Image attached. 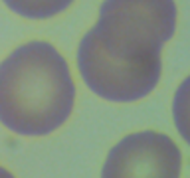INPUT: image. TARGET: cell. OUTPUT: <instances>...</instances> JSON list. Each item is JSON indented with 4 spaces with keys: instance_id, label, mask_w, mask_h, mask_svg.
Here are the masks:
<instances>
[{
    "instance_id": "cell-6",
    "label": "cell",
    "mask_w": 190,
    "mask_h": 178,
    "mask_svg": "<svg viewBox=\"0 0 190 178\" xmlns=\"http://www.w3.org/2000/svg\"><path fill=\"white\" fill-rule=\"evenodd\" d=\"M170 113L174 129L178 131L180 139L190 146V75H186L174 89Z\"/></svg>"
},
{
    "instance_id": "cell-7",
    "label": "cell",
    "mask_w": 190,
    "mask_h": 178,
    "mask_svg": "<svg viewBox=\"0 0 190 178\" xmlns=\"http://www.w3.org/2000/svg\"><path fill=\"white\" fill-rule=\"evenodd\" d=\"M0 178H16L14 174H12L8 168H4V166H0Z\"/></svg>"
},
{
    "instance_id": "cell-4",
    "label": "cell",
    "mask_w": 190,
    "mask_h": 178,
    "mask_svg": "<svg viewBox=\"0 0 190 178\" xmlns=\"http://www.w3.org/2000/svg\"><path fill=\"white\" fill-rule=\"evenodd\" d=\"M182 152L174 139L153 129L123 137L111 146L101 178H180Z\"/></svg>"
},
{
    "instance_id": "cell-1",
    "label": "cell",
    "mask_w": 190,
    "mask_h": 178,
    "mask_svg": "<svg viewBox=\"0 0 190 178\" xmlns=\"http://www.w3.org/2000/svg\"><path fill=\"white\" fill-rule=\"evenodd\" d=\"M75 107L69 63L54 44L32 40L0 61V123L20 137H46Z\"/></svg>"
},
{
    "instance_id": "cell-5",
    "label": "cell",
    "mask_w": 190,
    "mask_h": 178,
    "mask_svg": "<svg viewBox=\"0 0 190 178\" xmlns=\"http://www.w3.org/2000/svg\"><path fill=\"white\" fill-rule=\"evenodd\" d=\"M4 6L26 20H52L63 14L75 0H2Z\"/></svg>"
},
{
    "instance_id": "cell-3",
    "label": "cell",
    "mask_w": 190,
    "mask_h": 178,
    "mask_svg": "<svg viewBox=\"0 0 190 178\" xmlns=\"http://www.w3.org/2000/svg\"><path fill=\"white\" fill-rule=\"evenodd\" d=\"M77 71L85 87L109 103H135L157 89L162 75V59L123 61L107 54L91 28L79 40L75 54Z\"/></svg>"
},
{
    "instance_id": "cell-2",
    "label": "cell",
    "mask_w": 190,
    "mask_h": 178,
    "mask_svg": "<svg viewBox=\"0 0 190 178\" xmlns=\"http://www.w3.org/2000/svg\"><path fill=\"white\" fill-rule=\"evenodd\" d=\"M176 28L174 0H103L91 32L113 57L139 63L162 59Z\"/></svg>"
}]
</instances>
